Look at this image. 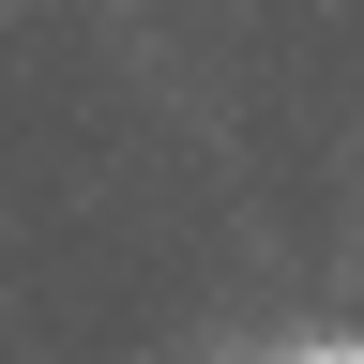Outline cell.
Segmentation results:
<instances>
[]
</instances>
